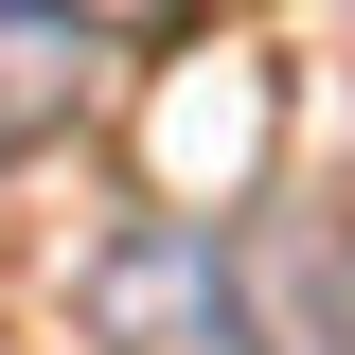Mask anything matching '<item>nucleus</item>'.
<instances>
[{
  "label": "nucleus",
  "mask_w": 355,
  "mask_h": 355,
  "mask_svg": "<svg viewBox=\"0 0 355 355\" xmlns=\"http://www.w3.org/2000/svg\"><path fill=\"white\" fill-rule=\"evenodd\" d=\"M214 302L249 320V355H355V231L338 214H249Z\"/></svg>",
  "instance_id": "nucleus-1"
},
{
  "label": "nucleus",
  "mask_w": 355,
  "mask_h": 355,
  "mask_svg": "<svg viewBox=\"0 0 355 355\" xmlns=\"http://www.w3.org/2000/svg\"><path fill=\"white\" fill-rule=\"evenodd\" d=\"M89 125V0H0V160Z\"/></svg>",
  "instance_id": "nucleus-2"
}]
</instances>
